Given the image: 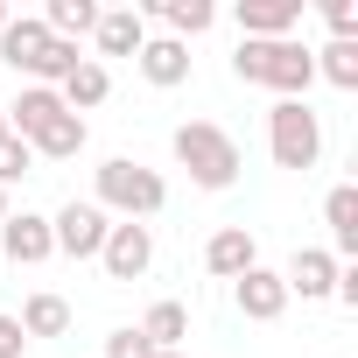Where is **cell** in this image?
I'll return each mask as SVG.
<instances>
[{"label":"cell","mask_w":358,"mask_h":358,"mask_svg":"<svg viewBox=\"0 0 358 358\" xmlns=\"http://www.w3.org/2000/svg\"><path fill=\"white\" fill-rule=\"evenodd\" d=\"M8 134L29 141V155H50V162H71L85 148V120L50 92V85H29L15 106H8Z\"/></svg>","instance_id":"1"},{"label":"cell","mask_w":358,"mask_h":358,"mask_svg":"<svg viewBox=\"0 0 358 358\" xmlns=\"http://www.w3.org/2000/svg\"><path fill=\"white\" fill-rule=\"evenodd\" d=\"M169 148H176V162L190 169L197 190H232V183H239V141H232L225 127H211V120H183Z\"/></svg>","instance_id":"2"},{"label":"cell","mask_w":358,"mask_h":358,"mask_svg":"<svg viewBox=\"0 0 358 358\" xmlns=\"http://www.w3.org/2000/svg\"><path fill=\"white\" fill-rule=\"evenodd\" d=\"M232 71H239L246 85H274L281 99H302L309 78H316V57H309L302 43H239Z\"/></svg>","instance_id":"3"},{"label":"cell","mask_w":358,"mask_h":358,"mask_svg":"<svg viewBox=\"0 0 358 358\" xmlns=\"http://www.w3.org/2000/svg\"><path fill=\"white\" fill-rule=\"evenodd\" d=\"M0 64H15V71H29V78H71L85 57H78V43H57L43 22H8L0 29Z\"/></svg>","instance_id":"4"},{"label":"cell","mask_w":358,"mask_h":358,"mask_svg":"<svg viewBox=\"0 0 358 358\" xmlns=\"http://www.w3.org/2000/svg\"><path fill=\"white\" fill-rule=\"evenodd\" d=\"M99 204L141 225V218H155V211L169 204V183H162L155 169H141V162H127V155H113V162L99 169Z\"/></svg>","instance_id":"5"},{"label":"cell","mask_w":358,"mask_h":358,"mask_svg":"<svg viewBox=\"0 0 358 358\" xmlns=\"http://www.w3.org/2000/svg\"><path fill=\"white\" fill-rule=\"evenodd\" d=\"M267 141H274L281 169H316V155H323V127H316V113L302 99H281L267 113Z\"/></svg>","instance_id":"6"},{"label":"cell","mask_w":358,"mask_h":358,"mask_svg":"<svg viewBox=\"0 0 358 358\" xmlns=\"http://www.w3.org/2000/svg\"><path fill=\"white\" fill-rule=\"evenodd\" d=\"M50 239H57V253H71V260H99V246H106V211H99V204H64V211L50 218Z\"/></svg>","instance_id":"7"},{"label":"cell","mask_w":358,"mask_h":358,"mask_svg":"<svg viewBox=\"0 0 358 358\" xmlns=\"http://www.w3.org/2000/svg\"><path fill=\"white\" fill-rule=\"evenodd\" d=\"M99 260H106V274L113 281H141L148 274V260H155V232L148 225H106V246H99Z\"/></svg>","instance_id":"8"},{"label":"cell","mask_w":358,"mask_h":358,"mask_svg":"<svg viewBox=\"0 0 358 358\" xmlns=\"http://www.w3.org/2000/svg\"><path fill=\"white\" fill-rule=\"evenodd\" d=\"M0 253H8L15 267H36V260H50V253H57V239H50V218H36V211L0 218Z\"/></svg>","instance_id":"9"},{"label":"cell","mask_w":358,"mask_h":358,"mask_svg":"<svg viewBox=\"0 0 358 358\" xmlns=\"http://www.w3.org/2000/svg\"><path fill=\"white\" fill-rule=\"evenodd\" d=\"M281 288H288V295H302V302H323V295L337 288V253H323V246H302V253L288 260Z\"/></svg>","instance_id":"10"},{"label":"cell","mask_w":358,"mask_h":358,"mask_svg":"<svg viewBox=\"0 0 358 358\" xmlns=\"http://www.w3.org/2000/svg\"><path fill=\"white\" fill-rule=\"evenodd\" d=\"M295 22H302V0H239V29H246V43H288Z\"/></svg>","instance_id":"11"},{"label":"cell","mask_w":358,"mask_h":358,"mask_svg":"<svg viewBox=\"0 0 358 358\" xmlns=\"http://www.w3.org/2000/svg\"><path fill=\"white\" fill-rule=\"evenodd\" d=\"M134 64H141V78H148V85H162V92H169V85H183V78H190V43H176V36H148Z\"/></svg>","instance_id":"12"},{"label":"cell","mask_w":358,"mask_h":358,"mask_svg":"<svg viewBox=\"0 0 358 358\" xmlns=\"http://www.w3.org/2000/svg\"><path fill=\"white\" fill-rule=\"evenodd\" d=\"M288 309V288H281V274H267V267H246L239 274V316H253V323H274Z\"/></svg>","instance_id":"13"},{"label":"cell","mask_w":358,"mask_h":358,"mask_svg":"<svg viewBox=\"0 0 358 358\" xmlns=\"http://www.w3.org/2000/svg\"><path fill=\"white\" fill-rule=\"evenodd\" d=\"M204 267H211L218 281H239L246 267H260V260H253V232H246V225H225V232L204 246Z\"/></svg>","instance_id":"14"},{"label":"cell","mask_w":358,"mask_h":358,"mask_svg":"<svg viewBox=\"0 0 358 358\" xmlns=\"http://www.w3.org/2000/svg\"><path fill=\"white\" fill-rule=\"evenodd\" d=\"M99 50L106 57H141V43H148V29H141V15L134 8H113V15H99Z\"/></svg>","instance_id":"15"},{"label":"cell","mask_w":358,"mask_h":358,"mask_svg":"<svg viewBox=\"0 0 358 358\" xmlns=\"http://www.w3.org/2000/svg\"><path fill=\"white\" fill-rule=\"evenodd\" d=\"M323 225H330V246L337 253H358V190L351 183H337L323 197Z\"/></svg>","instance_id":"16"},{"label":"cell","mask_w":358,"mask_h":358,"mask_svg":"<svg viewBox=\"0 0 358 358\" xmlns=\"http://www.w3.org/2000/svg\"><path fill=\"white\" fill-rule=\"evenodd\" d=\"M106 92H113L106 64H92V57H85V64H78V71L64 78V92H57V99H64V106H71V113L85 120V106H106Z\"/></svg>","instance_id":"17"},{"label":"cell","mask_w":358,"mask_h":358,"mask_svg":"<svg viewBox=\"0 0 358 358\" xmlns=\"http://www.w3.org/2000/svg\"><path fill=\"white\" fill-rule=\"evenodd\" d=\"M141 337H148L155 351H176V344L190 337V309H183V302H155V309L141 316Z\"/></svg>","instance_id":"18"},{"label":"cell","mask_w":358,"mask_h":358,"mask_svg":"<svg viewBox=\"0 0 358 358\" xmlns=\"http://www.w3.org/2000/svg\"><path fill=\"white\" fill-rule=\"evenodd\" d=\"M15 323H22V337H64L71 330V302L64 295H29V309Z\"/></svg>","instance_id":"19"},{"label":"cell","mask_w":358,"mask_h":358,"mask_svg":"<svg viewBox=\"0 0 358 358\" xmlns=\"http://www.w3.org/2000/svg\"><path fill=\"white\" fill-rule=\"evenodd\" d=\"M43 29H50L57 43H71V36H92V29H99V8H92V0H50Z\"/></svg>","instance_id":"20"},{"label":"cell","mask_w":358,"mask_h":358,"mask_svg":"<svg viewBox=\"0 0 358 358\" xmlns=\"http://www.w3.org/2000/svg\"><path fill=\"white\" fill-rule=\"evenodd\" d=\"M162 22L176 29V43H183V36H204L218 22V8H211V0H162Z\"/></svg>","instance_id":"21"},{"label":"cell","mask_w":358,"mask_h":358,"mask_svg":"<svg viewBox=\"0 0 358 358\" xmlns=\"http://www.w3.org/2000/svg\"><path fill=\"white\" fill-rule=\"evenodd\" d=\"M309 57L337 92H358V43H330V50H309Z\"/></svg>","instance_id":"22"},{"label":"cell","mask_w":358,"mask_h":358,"mask_svg":"<svg viewBox=\"0 0 358 358\" xmlns=\"http://www.w3.org/2000/svg\"><path fill=\"white\" fill-rule=\"evenodd\" d=\"M29 141H15V134H0V190H8V183H22V176H29Z\"/></svg>","instance_id":"23"},{"label":"cell","mask_w":358,"mask_h":358,"mask_svg":"<svg viewBox=\"0 0 358 358\" xmlns=\"http://www.w3.org/2000/svg\"><path fill=\"white\" fill-rule=\"evenodd\" d=\"M323 22H330L337 43H351L358 36V0H323Z\"/></svg>","instance_id":"24"},{"label":"cell","mask_w":358,"mask_h":358,"mask_svg":"<svg viewBox=\"0 0 358 358\" xmlns=\"http://www.w3.org/2000/svg\"><path fill=\"white\" fill-rule=\"evenodd\" d=\"M106 358H155V344H148L141 330H113V337H106Z\"/></svg>","instance_id":"25"},{"label":"cell","mask_w":358,"mask_h":358,"mask_svg":"<svg viewBox=\"0 0 358 358\" xmlns=\"http://www.w3.org/2000/svg\"><path fill=\"white\" fill-rule=\"evenodd\" d=\"M0 358H22V323L0 316Z\"/></svg>","instance_id":"26"},{"label":"cell","mask_w":358,"mask_h":358,"mask_svg":"<svg viewBox=\"0 0 358 358\" xmlns=\"http://www.w3.org/2000/svg\"><path fill=\"white\" fill-rule=\"evenodd\" d=\"M8 22H15V15H8V0H0V29H8Z\"/></svg>","instance_id":"27"},{"label":"cell","mask_w":358,"mask_h":358,"mask_svg":"<svg viewBox=\"0 0 358 358\" xmlns=\"http://www.w3.org/2000/svg\"><path fill=\"white\" fill-rule=\"evenodd\" d=\"M0 218H8V190H0Z\"/></svg>","instance_id":"28"},{"label":"cell","mask_w":358,"mask_h":358,"mask_svg":"<svg viewBox=\"0 0 358 358\" xmlns=\"http://www.w3.org/2000/svg\"><path fill=\"white\" fill-rule=\"evenodd\" d=\"M0 134H8V106H0Z\"/></svg>","instance_id":"29"},{"label":"cell","mask_w":358,"mask_h":358,"mask_svg":"<svg viewBox=\"0 0 358 358\" xmlns=\"http://www.w3.org/2000/svg\"><path fill=\"white\" fill-rule=\"evenodd\" d=\"M155 358H183V351H155Z\"/></svg>","instance_id":"30"}]
</instances>
